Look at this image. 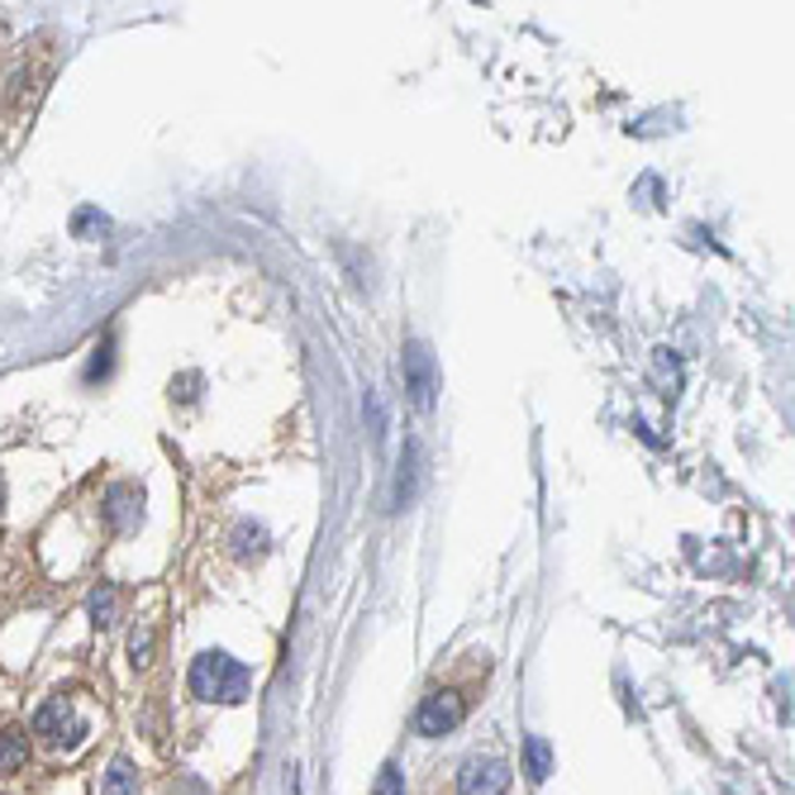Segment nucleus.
Instances as JSON below:
<instances>
[{
    "instance_id": "obj_1",
    "label": "nucleus",
    "mask_w": 795,
    "mask_h": 795,
    "mask_svg": "<svg viewBox=\"0 0 795 795\" xmlns=\"http://www.w3.org/2000/svg\"><path fill=\"white\" fill-rule=\"evenodd\" d=\"M249 686H253L249 667L220 653V648H210V653H200L191 662V696L206 705H239L249 700Z\"/></svg>"
},
{
    "instance_id": "obj_2",
    "label": "nucleus",
    "mask_w": 795,
    "mask_h": 795,
    "mask_svg": "<svg viewBox=\"0 0 795 795\" xmlns=\"http://www.w3.org/2000/svg\"><path fill=\"white\" fill-rule=\"evenodd\" d=\"M34 733L48 748H63V753H71V748H81L86 739V725L77 719V710H71V700L67 696H53L48 705H38V715H34Z\"/></svg>"
},
{
    "instance_id": "obj_3",
    "label": "nucleus",
    "mask_w": 795,
    "mask_h": 795,
    "mask_svg": "<svg viewBox=\"0 0 795 795\" xmlns=\"http://www.w3.org/2000/svg\"><path fill=\"white\" fill-rule=\"evenodd\" d=\"M467 719V696L462 691H433V696L415 710V733L419 739H443Z\"/></svg>"
},
{
    "instance_id": "obj_4",
    "label": "nucleus",
    "mask_w": 795,
    "mask_h": 795,
    "mask_svg": "<svg viewBox=\"0 0 795 795\" xmlns=\"http://www.w3.org/2000/svg\"><path fill=\"white\" fill-rule=\"evenodd\" d=\"M462 795H505L510 791V768L500 758H467L457 772Z\"/></svg>"
},
{
    "instance_id": "obj_5",
    "label": "nucleus",
    "mask_w": 795,
    "mask_h": 795,
    "mask_svg": "<svg viewBox=\"0 0 795 795\" xmlns=\"http://www.w3.org/2000/svg\"><path fill=\"white\" fill-rule=\"evenodd\" d=\"M405 391H410L419 410L433 405V353H429V343H419V339L405 343Z\"/></svg>"
},
{
    "instance_id": "obj_6",
    "label": "nucleus",
    "mask_w": 795,
    "mask_h": 795,
    "mask_svg": "<svg viewBox=\"0 0 795 795\" xmlns=\"http://www.w3.org/2000/svg\"><path fill=\"white\" fill-rule=\"evenodd\" d=\"M100 515H106V525L114 533H134L143 525V490L139 486H110Z\"/></svg>"
},
{
    "instance_id": "obj_7",
    "label": "nucleus",
    "mask_w": 795,
    "mask_h": 795,
    "mask_svg": "<svg viewBox=\"0 0 795 795\" xmlns=\"http://www.w3.org/2000/svg\"><path fill=\"white\" fill-rule=\"evenodd\" d=\"M415 482H419V443L410 439L400 453V472H396V486H391V505L405 510V505L415 500Z\"/></svg>"
},
{
    "instance_id": "obj_8",
    "label": "nucleus",
    "mask_w": 795,
    "mask_h": 795,
    "mask_svg": "<svg viewBox=\"0 0 795 795\" xmlns=\"http://www.w3.org/2000/svg\"><path fill=\"white\" fill-rule=\"evenodd\" d=\"M100 795H139V772H134V762H129V758H114L110 772H106V786H100Z\"/></svg>"
},
{
    "instance_id": "obj_9",
    "label": "nucleus",
    "mask_w": 795,
    "mask_h": 795,
    "mask_svg": "<svg viewBox=\"0 0 795 795\" xmlns=\"http://www.w3.org/2000/svg\"><path fill=\"white\" fill-rule=\"evenodd\" d=\"M29 758V739L20 729H0V776H10L14 768H24Z\"/></svg>"
},
{
    "instance_id": "obj_10",
    "label": "nucleus",
    "mask_w": 795,
    "mask_h": 795,
    "mask_svg": "<svg viewBox=\"0 0 795 795\" xmlns=\"http://www.w3.org/2000/svg\"><path fill=\"white\" fill-rule=\"evenodd\" d=\"M114 615H120V590H114L110 582H100V586L91 590V619H96V629H110Z\"/></svg>"
},
{
    "instance_id": "obj_11",
    "label": "nucleus",
    "mask_w": 795,
    "mask_h": 795,
    "mask_svg": "<svg viewBox=\"0 0 795 795\" xmlns=\"http://www.w3.org/2000/svg\"><path fill=\"white\" fill-rule=\"evenodd\" d=\"M234 553L239 557H263L267 553V533L257 525H239L234 529Z\"/></svg>"
},
{
    "instance_id": "obj_12",
    "label": "nucleus",
    "mask_w": 795,
    "mask_h": 795,
    "mask_svg": "<svg viewBox=\"0 0 795 795\" xmlns=\"http://www.w3.org/2000/svg\"><path fill=\"white\" fill-rule=\"evenodd\" d=\"M525 753H529V782H548V772H553V748L543 739H529Z\"/></svg>"
},
{
    "instance_id": "obj_13",
    "label": "nucleus",
    "mask_w": 795,
    "mask_h": 795,
    "mask_svg": "<svg viewBox=\"0 0 795 795\" xmlns=\"http://www.w3.org/2000/svg\"><path fill=\"white\" fill-rule=\"evenodd\" d=\"M71 229H77V239H91V234H106L110 220H106L100 210L86 206V210H77V220H71Z\"/></svg>"
},
{
    "instance_id": "obj_14",
    "label": "nucleus",
    "mask_w": 795,
    "mask_h": 795,
    "mask_svg": "<svg viewBox=\"0 0 795 795\" xmlns=\"http://www.w3.org/2000/svg\"><path fill=\"white\" fill-rule=\"evenodd\" d=\"M372 795H405V772L396 768V762H386L382 776H377V786H372Z\"/></svg>"
},
{
    "instance_id": "obj_15",
    "label": "nucleus",
    "mask_w": 795,
    "mask_h": 795,
    "mask_svg": "<svg viewBox=\"0 0 795 795\" xmlns=\"http://www.w3.org/2000/svg\"><path fill=\"white\" fill-rule=\"evenodd\" d=\"M129 658H134V667H148L153 662V629H134V639H129Z\"/></svg>"
},
{
    "instance_id": "obj_16",
    "label": "nucleus",
    "mask_w": 795,
    "mask_h": 795,
    "mask_svg": "<svg viewBox=\"0 0 795 795\" xmlns=\"http://www.w3.org/2000/svg\"><path fill=\"white\" fill-rule=\"evenodd\" d=\"M110 353H114V343L106 339V343H100V349H96L91 367H86V382H100V377H106V372H110Z\"/></svg>"
}]
</instances>
